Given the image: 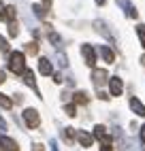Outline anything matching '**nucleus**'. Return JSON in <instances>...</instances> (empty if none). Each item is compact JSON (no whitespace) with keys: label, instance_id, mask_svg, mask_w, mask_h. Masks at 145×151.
<instances>
[{"label":"nucleus","instance_id":"f257e3e1","mask_svg":"<svg viewBox=\"0 0 145 151\" xmlns=\"http://www.w3.org/2000/svg\"><path fill=\"white\" fill-rule=\"evenodd\" d=\"M9 70L15 73V75H24L26 73V55L22 51L9 53Z\"/></svg>","mask_w":145,"mask_h":151},{"label":"nucleus","instance_id":"f03ea898","mask_svg":"<svg viewBox=\"0 0 145 151\" xmlns=\"http://www.w3.org/2000/svg\"><path fill=\"white\" fill-rule=\"evenodd\" d=\"M24 122L30 130H36L38 124H41V117H38V111L36 109H26L24 111Z\"/></svg>","mask_w":145,"mask_h":151},{"label":"nucleus","instance_id":"7ed1b4c3","mask_svg":"<svg viewBox=\"0 0 145 151\" xmlns=\"http://www.w3.org/2000/svg\"><path fill=\"white\" fill-rule=\"evenodd\" d=\"M81 55H83V62L90 68H94V64H96V51H94V47H92V45H81Z\"/></svg>","mask_w":145,"mask_h":151},{"label":"nucleus","instance_id":"20e7f679","mask_svg":"<svg viewBox=\"0 0 145 151\" xmlns=\"http://www.w3.org/2000/svg\"><path fill=\"white\" fill-rule=\"evenodd\" d=\"M92 79H94V85H105V83H109V73H107V70L105 68H94V70H92Z\"/></svg>","mask_w":145,"mask_h":151},{"label":"nucleus","instance_id":"39448f33","mask_svg":"<svg viewBox=\"0 0 145 151\" xmlns=\"http://www.w3.org/2000/svg\"><path fill=\"white\" fill-rule=\"evenodd\" d=\"M94 136H96L105 147H111V136L107 134V128H105V126H100V124L94 126Z\"/></svg>","mask_w":145,"mask_h":151},{"label":"nucleus","instance_id":"423d86ee","mask_svg":"<svg viewBox=\"0 0 145 151\" xmlns=\"http://www.w3.org/2000/svg\"><path fill=\"white\" fill-rule=\"evenodd\" d=\"M122 92H124L122 79H120V77H111V79H109V94H111V96H122Z\"/></svg>","mask_w":145,"mask_h":151},{"label":"nucleus","instance_id":"0eeeda50","mask_svg":"<svg viewBox=\"0 0 145 151\" xmlns=\"http://www.w3.org/2000/svg\"><path fill=\"white\" fill-rule=\"evenodd\" d=\"M0 151H19V145L15 143L13 138L0 134Z\"/></svg>","mask_w":145,"mask_h":151},{"label":"nucleus","instance_id":"6e6552de","mask_svg":"<svg viewBox=\"0 0 145 151\" xmlns=\"http://www.w3.org/2000/svg\"><path fill=\"white\" fill-rule=\"evenodd\" d=\"M128 102H130V109H132V113H134V115H139V117H145V104L141 102L139 98H130Z\"/></svg>","mask_w":145,"mask_h":151},{"label":"nucleus","instance_id":"1a4fd4ad","mask_svg":"<svg viewBox=\"0 0 145 151\" xmlns=\"http://www.w3.org/2000/svg\"><path fill=\"white\" fill-rule=\"evenodd\" d=\"M75 138L79 140V145H81V147H92V134H88L86 130H77Z\"/></svg>","mask_w":145,"mask_h":151},{"label":"nucleus","instance_id":"9d476101","mask_svg":"<svg viewBox=\"0 0 145 151\" xmlns=\"http://www.w3.org/2000/svg\"><path fill=\"white\" fill-rule=\"evenodd\" d=\"M98 51H100V55H102V58H105V62H109V64H113V62H115V53H113V49H111V47H107V45H100V49H98Z\"/></svg>","mask_w":145,"mask_h":151},{"label":"nucleus","instance_id":"9b49d317","mask_svg":"<svg viewBox=\"0 0 145 151\" xmlns=\"http://www.w3.org/2000/svg\"><path fill=\"white\" fill-rule=\"evenodd\" d=\"M38 70H41V75H45V77L54 73V68H51V62H49L47 58H41V60H38Z\"/></svg>","mask_w":145,"mask_h":151},{"label":"nucleus","instance_id":"f8f14e48","mask_svg":"<svg viewBox=\"0 0 145 151\" xmlns=\"http://www.w3.org/2000/svg\"><path fill=\"white\" fill-rule=\"evenodd\" d=\"M24 81H26V85H30V87H32L34 92L41 96L38 87H36V81H34V73H32V70H28V68H26V73H24Z\"/></svg>","mask_w":145,"mask_h":151},{"label":"nucleus","instance_id":"ddd939ff","mask_svg":"<svg viewBox=\"0 0 145 151\" xmlns=\"http://www.w3.org/2000/svg\"><path fill=\"white\" fill-rule=\"evenodd\" d=\"M15 6H7V11H4V19H2V22H9V24H11V22H15Z\"/></svg>","mask_w":145,"mask_h":151},{"label":"nucleus","instance_id":"4468645a","mask_svg":"<svg viewBox=\"0 0 145 151\" xmlns=\"http://www.w3.org/2000/svg\"><path fill=\"white\" fill-rule=\"evenodd\" d=\"M0 106H2V109H7V111H9V109H11V106H13V100H11V98H9L7 94H0Z\"/></svg>","mask_w":145,"mask_h":151},{"label":"nucleus","instance_id":"2eb2a0df","mask_svg":"<svg viewBox=\"0 0 145 151\" xmlns=\"http://www.w3.org/2000/svg\"><path fill=\"white\" fill-rule=\"evenodd\" d=\"M88 100H90V98H88L86 92H77V94H75V102H79V104H88Z\"/></svg>","mask_w":145,"mask_h":151},{"label":"nucleus","instance_id":"dca6fc26","mask_svg":"<svg viewBox=\"0 0 145 151\" xmlns=\"http://www.w3.org/2000/svg\"><path fill=\"white\" fill-rule=\"evenodd\" d=\"M137 36H139L143 49H145V26H137Z\"/></svg>","mask_w":145,"mask_h":151},{"label":"nucleus","instance_id":"f3484780","mask_svg":"<svg viewBox=\"0 0 145 151\" xmlns=\"http://www.w3.org/2000/svg\"><path fill=\"white\" fill-rule=\"evenodd\" d=\"M26 51H28L30 55H36V53H38V45H36V43H28V45H26Z\"/></svg>","mask_w":145,"mask_h":151},{"label":"nucleus","instance_id":"a211bd4d","mask_svg":"<svg viewBox=\"0 0 145 151\" xmlns=\"http://www.w3.org/2000/svg\"><path fill=\"white\" fill-rule=\"evenodd\" d=\"M64 113H66L68 117H75V115H77V106H75V104H66V106H64Z\"/></svg>","mask_w":145,"mask_h":151},{"label":"nucleus","instance_id":"6ab92c4d","mask_svg":"<svg viewBox=\"0 0 145 151\" xmlns=\"http://www.w3.org/2000/svg\"><path fill=\"white\" fill-rule=\"evenodd\" d=\"M0 51L2 53H9V41L4 36H0Z\"/></svg>","mask_w":145,"mask_h":151},{"label":"nucleus","instance_id":"aec40b11","mask_svg":"<svg viewBox=\"0 0 145 151\" xmlns=\"http://www.w3.org/2000/svg\"><path fill=\"white\" fill-rule=\"evenodd\" d=\"M9 34H11V36H17V34H19V28H17V24H15V22L9 24Z\"/></svg>","mask_w":145,"mask_h":151},{"label":"nucleus","instance_id":"412c9836","mask_svg":"<svg viewBox=\"0 0 145 151\" xmlns=\"http://www.w3.org/2000/svg\"><path fill=\"white\" fill-rule=\"evenodd\" d=\"M32 11H34L38 17H45V9L41 6V4H34V6H32Z\"/></svg>","mask_w":145,"mask_h":151},{"label":"nucleus","instance_id":"4be33fe9","mask_svg":"<svg viewBox=\"0 0 145 151\" xmlns=\"http://www.w3.org/2000/svg\"><path fill=\"white\" fill-rule=\"evenodd\" d=\"M49 41L54 43V45H58V43H60V36H58L56 32H51V34H49Z\"/></svg>","mask_w":145,"mask_h":151},{"label":"nucleus","instance_id":"5701e85b","mask_svg":"<svg viewBox=\"0 0 145 151\" xmlns=\"http://www.w3.org/2000/svg\"><path fill=\"white\" fill-rule=\"evenodd\" d=\"M32 151H45V147L41 145V143H34V145H32Z\"/></svg>","mask_w":145,"mask_h":151},{"label":"nucleus","instance_id":"b1692460","mask_svg":"<svg viewBox=\"0 0 145 151\" xmlns=\"http://www.w3.org/2000/svg\"><path fill=\"white\" fill-rule=\"evenodd\" d=\"M4 11H7V6H4V2H0V19H4Z\"/></svg>","mask_w":145,"mask_h":151},{"label":"nucleus","instance_id":"393cba45","mask_svg":"<svg viewBox=\"0 0 145 151\" xmlns=\"http://www.w3.org/2000/svg\"><path fill=\"white\" fill-rule=\"evenodd\" d=\"M98 98H100V100H107L109 94H107V92H98Z\"/></svg>","mask_w":145,"mask_h":151},{"label":"nucleus","instance_id":"a878e982","mask_svg":"<svg viewBox=\"0 0 145 151\" xmlns=\"http://www.w3.org/2000/svg\"><path fill=\"white\" fill-rule=\"evenodd\" d=\"M7 81V75H4V70H0V83H4Z\"/></svg>","mask_w":145,"mask_h":151},{"label":"nucleus","instance_id":"bb28decb","mask_svg":"<svg viewBox=\"0 0 145 151\" xmlns=\"http://www.w3.org/2000/svg\"><path fill=\"white\" fill-rule=\"evenodd\" d=\"M54 81H56V83H62V77H60V75H58V73H56V75H54Z\"/></svg>","mask_w":145,"mask_h":151},{"label":"nucleus","instance_id":"cd10ccee","mask_svg":"<svg viewBox=\"0 0 145 151\" xmlns=\"http://www.w3.org/2000/svg\"><path fill=\"white\" fill-rule=\"evenodd\" d=\"M141 140L145 143V124H143V128H141Z\"/></svg>","mask_w":145,"mask_h":151},{"label":"nucleus","instance_id":"c85d7f7f","mask_svg":"<svg viewBox=\"0 0 145 151\" xmlns=\"http://www.w3.org/2000/svg\"><path fill=\"white\" fill-rule=\"evenodd\" d=\"M0 128H2V130H7V122H4L2 117H0Z\"/></svg>","mask_w":145,"mask_h":151},{"label":"nucleus","instance_id":"c756f323","mask_svg":"<svg viewBox=\"0 0 145 151\" xmlns=\"http://www.w3.org/2000/svg\"><path fill=\"white\" fill-rule=\"evenodd\" d=\"M105 2H107V0H96V4H98V6H102Z\"/></svg>","mask_w":145,"mask_h":151},{"label":"nucleus","instance_id":"7c9ffc66","mask_svg":"<svg viewBox=\"0 0 145 151\" xmlns=\"http://www.w3.org/2000/svg\"><path fill=\"white\" fill-rule=\"evenodd\" d=\"M100 151H111V147H105V145H102V147H100Z\"/></svg>","mask_w":145,"mask_h":151},{"label":"nucleus","instance_id":"2f4dec72","mask_svg":"<svg viewBox=\"0 0 145 151\" xmlns=\"http://www.w3.org/2000/svg\"><path fill=\"white\" fill-rule=\"evenodd\" d=\"M141 64H143V66H145V53H143V55H141Z\"/></svg>","mask_w":145,"mask_h":151},{"label":"nucleus","instance_id":"473e14b6","mask_svg":"<svg viewBox=\"0 0 145 151\" xmlns=\"http://www.w3.org/2000/svg\"><path fill=\"white\" fill-rule=\"evenodd\" d=\"M45 2H49V0H45Z\"/></svg>","mask_w":145,"mask_h":151}]
</instances>
